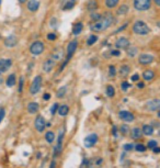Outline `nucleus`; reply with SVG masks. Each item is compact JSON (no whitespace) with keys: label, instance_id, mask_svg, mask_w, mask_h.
<instances>
[{"label":"nucleus","instance_id":"obj_15","mask_svg":"<svg viewBox=\"0 0 160 168\" xmlns=\"http://www.w3.org/2000/svg\"><path fill=\"white\" fill-rule=\"evenodd\" d=\"M12 65L11 59H0V74L6 72Z\"/></svg>","mask_w":160,"mask_h":168},{"label":"nucleus","instance_id":"obj_25","mask_svg":"<svg viewBox=\"0 0 160 168\" xmlns=\"http://www.w3.org/2000/svg\"><path fill=\"white\" fill-rule=\"evenodd\" d=\"M153 77H155V72H153V70L147 69V70H145V72H143V78H144V80L149 82V80H151Z\"/></svg>","mask_w":160,"mask_h":168},{"label":"nucleus","instance_id":"obj_28","mask_svg":"<svg viewBox=\"0 0 160 168\" xmlns=\"http://www.w3.org/2000/svg\"><path fill=\"white\" fill-rule=\"evenodd\" d=\"M137 53H138V49H137L136 46H128L127 49H126V54H127L130 57H135V56L137 55Z\"/></svg>","mask_w":160,"mask_h":168},{"label":"nucleus","instance_id":"obj_5","mask_svg":"<svg viewBox=\"0 0 160 168\" xmlns=\"http://www.w3.org/2000/svg\"><path fill=\"white\" fill-rule=\"evenodd\" d=\"M99 142V136L97 135L95 133L89 134L85 138L84 140V146L86 148H91V147L95 146V144Z\"/></svg>","mask_w":160,"mask_h":168},{"label":"nucleus","instance_id":"obj_13","mask_svg":"<svg viewBox=\"0 0 160 168\" xmlns=\"http://www.w3.org/2000/svg\"><path fill=\"white\" fill-rule=\"evenodd\" d=\"M153 61H155V57L150 54H142L138 57L139 64H142V65H148V64L153 63Z\"/></svg>","mask_w":160,"mask_h":168},{"label":"nucleus","instance_id":"obj_62","mask_svg":"<svg viewBox=\"0 0 160 168\" xmlns=\"http://www.w3.org/2000/svg\"><path fill=\"white\" fill-rule=\"evenodd\" d=\"M158 134H159V136H160V128H159V132H158Z\"/></svg>","mask_w":160,"mask_h":168},{"label":"nucleus","instance_id":"obj_56","mask_svg":"<svg viewBox=\"0 0 160 168\" xmlns=\"http://www.w3.org/2000/svg\"><path fill=\"white\" fill-rule=\"evenodd\" d=\"M137 87H138L139 89H143V88H145V84H144V82H139L138 84H137Z\"/></svg>","mask_w":160,"mask_h":168},{"label":"nucleus","instance_id":"obj_63","mask_svg":"<svg viewBox=\"0 0 160 168\" xmlns=\"http://www.w3.org/2000/svg\"><path fill=\"white\" fill-rule=\"evenodd\" d=\"M0 3H1V0H0Z\"/></svg>","mask_w":160,"mask_h":168},{"label":"nucleus","instance_id":"obj_51","mask_svg":"<svg viewBox=\"0 0 160 168\" xmlns=\"http://www.w3.org/2000/svg\"><path fill=\"white\" fill-rule=\"evenodd\" d=\"M49 99H51V93L46 92V93H44V95H43V100H45V101H48Z\"/></svg>","mask_w":160,"mask_h":168},{"label":"nucleus","instance_id":"obj_27","mask_svg":"<svg viewBox=\"0 0 160 168\" xmlns=\"http://www.w3.org/2000/svg\"><path fill=\"white\" fill-rule=\"evenodd\" d=\"M63 56H64L63 49H56V51H54V53L52 54V58H53L54 61H59V59L63 58Z\"/></svg>","mask_w":160,"mask_h":168},{"label":"nucleus","instance_id":"obj_20","mask_svg":"<svg viewBox=\"0 0 160 168\" xmlns=\"http://www.w3.org/2000/svg\"><path fill=\"white\" fill-rule=\"evenodd\" d=\"M39 1H37V0H30L28 2V9L30 11L35 12L39 10Z\"/></svg>","mask_w":160,"mask_h":168},{"label":"nucleus","instance_id":"obj_21","mask_svg":"<svg viewBox=\"0 0 160 168\" xmlns=\"http://www.w3.org/2000/svg\"><path fill=\"white\" fill-rule=\"evenodd\" d=\"M39 110V105L37 102H30L28 105V112L30 114H35Z\"/></svg>","mask_w":160,"mask_h":168},{"label":"nucleus","instance_id":"obj_1","mask_svg":"<svg viewBox=\"0 0 160 168\" xmlns=\"http://www.w3.org/2000/svg\"><path fill=\"white\" fill-rule=\"evenodd\" d=\"M114 18L110 12H105L104 14H102V16L98 20V21H93L90 24V29L94 32H101L104 31L107 29H109L110 26L113 24Z\"/></svg>","mask_w":160,"mask_h":168},{"label":"nucleus","instance_id":"obj_32","mask_svg":"<svg viewBox=\"0 0 160 168\" xmlns=\"http://www.w3.org/2000/svg\"><path fill=\"white\" fill-rule=\"evenodd\" d=\"M45 140H46V142L48 143V144H52V143L55 141V134H54V132H52V131L47 132V133L45 134Z\"/></svg>","mask_w":160,"mask_h":168},{"label":"nucleus","instance_id":"obj_31","mask_svg":"<svg viewBox=\"0 0 160 168\" xmlns=\"http://www.w3.org/2000/svg\"><path fill=\"white\" fill-rule=\"evenodd\" d=\"M120 2V0H105V7L112 9V8H115L117 6V3Z\"/></svg>","mask_w":160,"mask_h":168},{"label":"nucleus","instance_id":"obj_26","mask_svg":"<svg viewBox=\"0 0 160 168\" xmlns=\"http://www.w3.org/2000/svg\"><path fill=\"white\" fill-rule=\"evenodd\" d=\"M82 29H84V24L81 23V22H78V23H75L74 26H72V33H74L75 35H78L81 33Z\"/></svg>","mask_w":160,"mask_h":168},{"label":"nucleus","instance_id":"obj_2","mask_svg":"<svg viewBox=\"0 0 160 168\" xmlns=\"http://www.w3.org/2000/svg\"><path fill=\"white\" fill-rule=\"evenodd\" d=\"M133 32L138 35H146L150 32V29L144 21H137L133 26Z\"/></svg>","mask_w":160,"mask_h":168},{"label":"nucleus","instance_id":"obj_34","mask_svg":"<svg viewBox=\"0 0 160 168\" xmlns=\"http://www.w3.org/2000/svg\"><path fill=\"white\" fill-rule=\"evenodd\" d=\"M128 10H130V8H128V6H127V5H122L121 7H120V8H118V9H117L116 13L120 14V16H123V14L127 13Z\"/></svg>","mask_w":160,"mask_h":168},{"label":"nucleus","instance_id":"obj_50","mask_svg":"<svg viewBox=\"0 0 160 168\" xmlns=\"http://www.w3.org/2000/svg\"><path fill=\"white\" fill-rule=\"evenodd\" d=\"M111 55H113V56H117V57H118V56L121 55V52L118 51L117 49H113V51L111 52Z\"/></svg>","mask_w":160,"mask_h":168},{"label":"nucleus","instance_id":"obj_19","mask_svg":"<svg viewBox=\"0 0 160 168\" xmlns=\"http://www.w3.org/2000/svg\"><path fill=\"white\" fill-rule=\"evenodd\" d=\"M16 43H18V39H16V36H14V35H10V36H8L5 40V45L7 47L16 46Z\"/></svg>","mask_w":160,"mask_h":168},{"label":"nucleus","instance_id":"obj_55","mask_svg":"<svg viewBox=\"0 0 160 168\" xmlns=\"http://www.w3.org/2000/svg\"><path fill=\"white\" fill-rule=\"evenodd\" d=\"M49 168H56V161L55 159H53V161H51V164H49Z\"/></svg>","mask_w":160,"mask_h":168},{"label":"nucleus","instance_id":"obj_30","mask_svg":"<svg viewBox=\"0 0 160 168\" xmlns=\"http://www.w3.org/2000/svg\"><path fill=\"white\" fill-rule=\"evenodd\" d=\"M105 93H107V96L109 97V98H113V97L115 96V89H114V87L109 85V86L107 87V89H105Z\"/></svg>","mask_w":160,"mask_h":168},{"label":"nucleus","instance_id":"obj_45","mask_svg":"<svg viewBox=\"0 0 160 168\" xmlns=\"http://www.w3.org/2000/svg\"><path fill=\"white\" fill-rule=\"evenodd\" d=\"M109 74H110V76H111V77H114V76H115L116 69H115V67H114L113 65H111L109 67Z\"/></svg>","mask_w":160,"mask_h":168},{"label":"nucleus","instance_id":"obj_36","mask_svg":"<svg viewBox=\"0 0 160 168\" xmlns=\"http://www.w3.org/2000/svg\"><path fill=\"white\" fill-rule=\"evenodd\" d=\"M134 149L138 153H145L147 151V146H145L144 144H140V143H138V144H136L134 146Z\"/></svg>","mask_w":160,"mask_h":168},{"label":"nucleus","instance_id":"obj_16","mask_svg":"<svg viewBox=\"0 0 160 168\" xmlns=\"http://www.w3.org/2000/svg\"><path fill=\"white\" fill-rule=\"evenodd\" d=\"M54 67H55V61L53 58L46 59L43 64V70L45 72H51Z\"/></svg>","mask_w":160,"mask_h":168},{"label":"nucleus","instance_id":"obj_9","mask_svg":"<svg viewBox=\"0 0 160 168\" xmlns=\"http://www.w3.org/2000/svg\"><path fill=\"white\" fill-rule=\"evenodd\" d=\"M145 107L148 111H158L160 110V99H151V100L147 101Z\"/></svg>","mask_w":160,"mask_h":168},{"label":"nucleus","instance_id":"obj_59","mask_svg":"<svg viewBox=\"0 0 160 168\" xmlns=\"http://www.w3.org/2000/svg\"><path fill=\"white\" fill-rule=\"evenodd\" d=\"M41 156H42V154H41V153H39V154L36 155V157H37V158H41Z\"/></svg>","mask_w":160,"mask_h":168},{"label":"nucleus","instance_id":"obj_40","mask_svg":"<svg viewBox=\"0 0 160 168\" xmlns=\"http://www.w3.org/2000/svg\"><path fill=\"white\" fill-rule=\"evenodd\" d=\"M134 144H132V143H126V144H124L123 146V149L125 151V152H130V151H133L134 149Z\"/></svg>","mask_w":160,"mask_h":168},{"label":"nucleus","instance_id":"obj_52","mask_svg":"<svg viewBox=\"0 0 160 168\" xmlns=\"http://www.w3.org/2000/svg\"><path fill=\"white\" fill-rule=\"evenodd\" d=\"M130 79H132V82H138V79H139V75H138V74L133 75L132 77H130Z\"/></svg>","mask_w":160,"mask_h":168},{"label":"nucleus","instance_id":"obj_44","mask_svg":"<svg viewBox=\"0 0 160 168\" xmlns=\"http://www.w3.org/2000/svg\"><path fill=\"white\" fill-rule=\"evenodd\" d=\"M58 107H59V105H58V103H54V105H52V108H51V114L52 115L55 114L56 111L58 110Z\"/></svg>","mask_w":160,"mask_h":168},{"label":"nucleus","instance_id":"obj_12","mask_svg":"<svg viewBox=\"0 0 160 168\" xmlns=\"http://www.w3.org/2000/svg\"><path fill=\"white\" fill-rule=\"evenodd\" d=\"M77 46H78V42H77L76 40H72L71 42L68 44L67 54H66V61H67V62L72 57V55H74V53L76 52V49H77Z\"/></svg>","mask_w":160,"mask_h":168},{"label":"nucleus","instance_id":"obj_14","mask_svg":"<svg viewBox=\"0 0 160 168\" xmlns=\"http://www.w3.org/2000/svg\"><path fill=\"white\" fill-rule=\"evenodd\" d=\"M130 45V40H128L127 37H124V36L117 39V41L115 42L116 49H127Z\"/></svg>","mask_w":160,"mask_h":168},{"label":"nucleus","instance_id":"obj_41","mask_svg":"<svg viewBox=\"0 0 160 168\" xmlns=\"http://www.w3.org/2000/svg\"><path fill=\"white\" fill-rule=\"evenodd\" d=\"M156 146H158V142L155 140H151L147 143V148H149V149H153V147H156Z\"/></svg>","mask_w":160,"mask_h":168},{"label":"nucleus","instance_id":"obj_58","mask_svg":"<svg viewBox=\"0 0 160 168\" xmlns=\"http://www.w3.org/2000/svg\"><path fill=\"white\" fill-rule=\"evenodd\" d=\"M26 1H28V0H19V2L20 3H24V2H26Z\"/></svg>","mask_w":160,"mask_h":168},{"label":"nucleus","instance_id":"obj_4","mask_svg":"<svg viewBox=\"0 0 160 168\" xmlns=\"http://www.w3.org/2000/svg\"><path fill=\"white\" fill-rule=\"evenodd\" d=\"M134 8L137 11H145L148 10L151 6V0H134L133 1Z\"/></svg>","mask_w":160,"mask_h":168},{"label":"nucleus","instance_id":"obj_61","mask_svg":"<svg viewBox=\"0 0 160 168\" xmlns=\"http://www.w3.org/2000/svg\"><path fill=\"white\" fill-rule=\"evenodd\" d=\"M157 115H158V118L160 119V110H158V113H157Z\"/></svg>","mask_w":160,"mask_h":168},{"label":"nucleus","instance_id":"obj_18","mask_svg":"<svg viewBox=\"0 0 160 168\" xmlns=\"http://www.w3.org/2000/svg\"><path fill=\"white\" fill-rule=\"evenodd\" d=\"M142 131H143V135L150 136L153 135V132H155V128H153V126L150 125V124H144L142 128Z\"/></svg>","mask_w":160,"mask_h":168},{"label":"nucleus","instance_id":"obj_8","mask_svg":"<svg viewBox=\"0 0 160 168\" xmlns=\"http://www.w3.org/2000/svg\"><path fill=\"white\" fill-rule=\"evenodd\" d=\"M103 163H104V161H103L102 157L95 156V157H93V158L89 159L88 167L87 168H102Z\"/></svg>","mask_w":160,"mask_h":168},{"label":"nucleus","instance_id":"obj_23","mask_svg":"<svg viewBox=\"0 0 160 168\" xmlns=\"http://www.w3.org/2000/svg\"><path fill=\"white\" fill-rule=\"evenodd\" d=\"M58 114L61 115V117H66V115L69 113V107L67 105H62L58 107Z\"/></svg>","mask_w":160,"mask_h":168},{"label":"nucleus","instance_id":"obj_48","mask_svg":"<svg viewBox=\"0 0 160 168\" xmlns=\"http://www.w3.org/2000/svg\"><path fill=\"white\" fill-rule=\"evenodd\" d=\"M5 115H6V111H5V109H3V108H0V123L2 122L3 118H5Z\"/></svg>","mask_w":160,"mask_h":168},{"label":"nucleus","instance_id":"obj_11","mask_svg":"<svg viewBox=\"0 0 160 168\" xmlns=\"http://www.w3.org/2000/svg\"><path fill=\"white\" fill-rule=\"evenodd\" d=\"M118 118H120L122 121L126 122V123H128V122H133L135 120V115L133 114L132 112L125 111V110L118 112Z\"/></svg>","mask_w":160,"mask_h":168},{"label":"nucleus","instance_id":"obj_53","mask_svg":"<svg viewBox=\"0 0 160 168\" xmlns=\"http://www.w3.org/2000/svg\"><path fill=\"white\" fill-rule=\"evenodd\" d=\"M151 151H153V154H160V147H159V146L153 147V148L151 149Z\"/></svg>","mask_w":160,"mask_h":168},{"label":"nucleus","instance_id":"obj_24","mask_svg":"<svg viewBox=\"0 0 160 168\" xmlns=\"http://www.w3.org/2000/svg\"><path fill=\"white\" fill-rule=\"evenodd\" d=\"M130 67L128 65H122L121 66V68H120V76L121 77H123V78H125V77H127L128 76V74H130Z\"/></svg>","mask_w":160,"mask_h":168},{"label":"nucleus","instance_id":"obj_57","mask_svg":"<svg viewBox=\"0 0 160 168\" xmlns=\"http://www.w3.org/2000/svg\"><path fill=\"white\" fill-rule=\"evenodd\" d=\"M153 2L157 7H160V0H153Z\"/></svg>","mask_w":160,"mask_h":168},{"label":"nucleus","instance_id":"obj_46","mask_svg":"<svg viewBox=\"0 0 160 168\" xmlns=\"http://www.w3.org/2000/svg\"><path fill=\"white\" fill-rule=\"evenodd\" d=\"M23 82H24V78L21 77L20 78V82H19V92L20 93L23 91Z\"/></svg>","mask_w":160,"mask_h":168},{"label":"nucleus","instance_id":"obj_49","mask_svg":"<svg viewBox=\"0 0 160 168\" xmlns=\"http://www.w3.org/2000/svg\"><path fill=\"white\" fill-rule=\"evenodd\" d=\"M56 34L55 33H48V34H47V39H48L49 41H55L56 40Z\"/></svg>","mask_w":160,"mask_h":168},{"label":"nucleus","instance_id":"obj_17","mask_svg":"<svg viewBox=\"0 0 160 168\" xmlns=\"http://www.w3.org/2000/svg\"><path fill=\"white\" fill-rule=\"evenodd\" d=\"M143 136V131L139 128H134L130 130V138L133 140H139Z\"/></svg>","mask_w":160,"mask_h":168},{"label":"nucleus","instance_id":"obj_37","mask_svg":"<svg viewBox=\"0 0 160 168\" xmlns=\"http://www.w3.org/2000/svg\"><path fill=\"white\" fill-rule=\"evenodd\" d=\"M120 132H121L123 135H127L128 132H130V126H128L127 124H122V125L120 126Z\"/></svg>","mask_w":160,"mask_h":168},{"label":"nucleus","instance_id":"obj_38","mask_svg":"<svg viewBox=\"0 0 160 168\" xmlns=\"http://www.w3.org/2000/svg\"><path fill=\"white\" fill-rule=\"evenodd\" d=\"M97 41H98V36H97V35H91V36L88 37V40H87V45L91 46V45L94 44Z\"/></svg>","mask_w":160,"mask_h":168},{"label":"nucleus","instance_id":"obj_39","mask_svg":"<svg viewBox=\"0 0 160 168\" xmlns=\"http://www.w3.org/2000/svg\"><path fill=\"white\" fill-rule=\"evenodd\" d=\"M130 87V84L128 82H126V80H124V82H122V84H121V89H122V91H127L128 90V88Z\"/></svg>","mask_w":160,"mask_h":168},{"label":"nucleus","instance_id":"obj_54","mask_svg":"<svg viewBox=\"0 0 160 168\" xmlns=\"http://www.w3.org/2000/svg\"><path fill=\"white\" fill-rule=\"evenodd\" d=\"M127 26H128V23H125V24H124L123 26H121V28L118 29L117 31H115V32H114V33H118V32H122V31H123L124 29H126V28H127Z\"/></svg>","mask_w":160,"mask_h":168},{"label":"nucleus","instance_id":"obj_60","mask_svg":"<svg viewBox=\"0 0 160 168\" xmlns=\"http://www.w3.org/2000/svg\"><path fill=\"white\" fill-rule=\"evenodd\" d=\"M2 84V77H1V75H0V85Z\"/></svg>","mask_w":160,"mask_h":168},{"label":"nucleus","instance_id":"obj_7","mask_svg":"<svg viewBox=\"0 0 160 168\" xmlns=\"http://www.w3.org/2000/svg\"><path fill=\"white\" fill-rule=\"evenodd\" d=\"M30 52L33 55H39L44 52V44L41 41H36V42L32 43L30 46Z\"/></svg>","mask_w":160,"mask_h":168},{"label":"nucleus","instance_id":"obj_35","mask_svg":"<svg viewBox=\"0 0 160 168\" xmlns=\"http://www.w3.org/2000/svg\"><path fill=\"white\" fill-rule=\"evenodd\" d=\"M87 9H88V11H90V12L95 11V10L98 9V3H97V1H94V0L90 1V2L88 3V6H87Z\"/></svg>","mask_w":160,"mask_h":168},{"label":"nucleus","instance_id":"obj_42","mask_svg":"<svg viewBox=\"0 0 160 168\" xmlns=\"http://www.w3.org/2000/svg\"><path fill=\"white\" fill-rule=\"evenodd\" d=\"M101 16H102V14L95 13V12H91V19H92V21H98Z\"/></svg>","mask_w":160,"mask_h":168},{"label":"nucleus","instance_id":"obj_10","mask_svg":"<svg viewBox=\"0 0 160 168\" xmlns=\"http://www.w3.org/2000/svg\"><path fill=\"white\" fill-rule=\"evenodd\" d=\"M34 125H35V128H36L37 132H39V133L44 132L45 128H46V122H45V119L42 117V115H39V117L35 119Z\"/></svg>","mask_w":160,"mask_h":168},{"label":"nucleus","instance_id":"obj_47","mask_svg":"<svg viewBox=\"0 0 160 168\" xmlns=\"http://www.w3.org/2000/svg\"><path fill=\"white\" fill-rule=\"evenodd\" d=\"M112 135H113L114 138H117L118 136V130L116 125H113V128H112Z\"/></svg>","mask_w":160,"mask_h":168},{"label":"nucleus","instance_id":"obj_3","mask_svg":"<svg viewBox=\"0 0 160 168\" xmlns=\"http://www.w3.org/2000/svg\"><path fill=\"white\" fill-rule=\"evenodd\" d=\"M64 138H65V131L61 130L58 133L57 140H56V146L54 148V157H57L61 155L63 152V146H64Z\"/></svg>","mask_w":160,"mask_h":168},{"label":"nucleus","instance_id":"obj_6","mask_svg":"<svg viewBox=\"0 0 160 168\" xmlns=\"http://www.w3.org/2000/svg\"><path fill=\"white\" fill-rule=\"evenodd\" d=\"M42 82H43V79H42V77H41V76H36V77L33 79L32 84H31V87H30V93H31V95H36V93L41 90Z\"/></svg>","mask_w":160,"mask_h":168},{"label":"nucleus","instance_id":"obj_29","mask_svg":"<svg viewBox=\"0 0 160 168\" xmlns=\"http://www.w3.org/2000/svg\"><path fill=\"white\" fill-rule=\"evenodd\" d=\"M16 75L14 74H11L8 76L7 80H6V85H7V87H13L14 85H16Z\"/></svg>","mask_w":160,"mask_h":168},{"label":"nucleus","instance_id":"obj_22","mask_svg":"<svg viewBox=\"0 0 160 168\" xmlns=\"http://www.w3.org/2000/svg\"><path fill=\"white\" fill-rule=\"evenodd\" d=\"M63 2V10H70L75 7V3H76V0H62Z\"/></svg>","mask_w":160,"mask_h":168},{"label":"nucleus","instance_id":"obj_43","mask_svg":"<svg viewBox=\"0 0 160 168\" xmlns=\"http://www.w3.org/2000/svg\"><path fill=\"white\" fill-rule=\"evenodd\" d=\"M88 161H89V158H87V157L82 158V161L81 164H80V166H79V168H87L88 167Z\"/></svg>","mask_w":160,"mask_h":168},{"label":"nucleus","instance_id":"obj_33","mask_svg":"<svg viewBox=\"0 0 160 168\" xmlns=\"http://www.w3.org/2000/svg\"><path fill=\"white\" fill-rule=\"evenodd\" d=\"M66 92H67V87H65V86L61 87V88L58 89L57 92H56V96H57V98L62 99V98H64V97H65Z\"/></svg>","mask_w":160,"mask_h":168}]
</instances>
